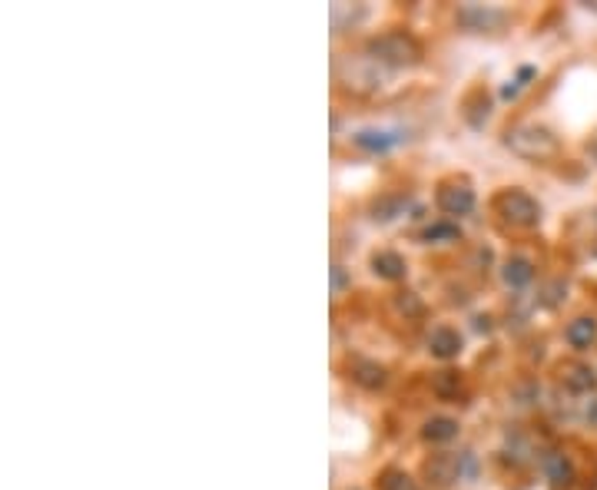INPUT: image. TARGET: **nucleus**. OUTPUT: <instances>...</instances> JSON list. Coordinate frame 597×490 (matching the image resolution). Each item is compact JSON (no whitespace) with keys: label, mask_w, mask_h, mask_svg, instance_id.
<instances>
[{"label":"nucleus","mask_w":597,"mask_h":490,"mask_svg":"<svg viewBox=\"0 0 597 490\" xmlns=\"http://www.w3.org/2000/svg\"><path fill=\"white\" fill-rule=\"evenodd\" d=\"M505 282H508L511 289H524V285H531L534 278V265L528 262V259H521V255H514V259H508L505 262Z\"/></svg>","instance_id":"f8f14e48"},{"label":"nucleus","mask_w":597,"mask_h":490,"mask_svg":"<svg viewBox=\"0 0 597 490\" xmlns=\"http://www.w3.org/2000/svg\"><path fill=\"white\" fill-rule=\"evenodd\" d=\"M458 239H461V229H458L455 222H448V219L432 222L428 229H421V242H458Z\"/></svg>","instance_id":"2eb2a0df"},{"label":"nucleus","mask_w":597,"mask_h":490,"mask_svg":"<svg viewBox=\"0 0 597 490\" xmlns=\"http://www.w3.org/2000/svg\"><path fill=\"white\" fill-rule=\"evenodd\" d=\"M508 20L505 10H495V7H465L461 10V24L471 27V30H498V27Z\"/></svg>","instance_id":"9d476101"},{"label":"nucleus","mask_w":597,"mask_h":490,"mask_svg":"<svg viewBox=\"0 0 597 490\" xmlns=\"http://www.w3.org/2000/svg\"><path fill=\"white\" fill-rule=\"evenodd\" d=\"M455 384H458V371H438V375H435V391H438V394H451Z\"/></svg>","instance_id":"6ab92c4d"},{"label":"nucleus","mask_w":597,"mask_h":490,"mask_svg":"<svg viewBox=\"0 0 597 490\" xmlns=\"http://www.w3.org/2000/svg\"><path fill=\"white\" fill-rule=\"evenodd\" d=\"M349 371H352V381L356 384H362V388H369V391H375V388H381L385 381H388V371L379 365V361H365V358H356L352 365H349Z\"/></svg>","instance_id":"6e6552de"},{"label":"nucleus","mask_w":597,"mask_h":490,"mask_svg":"<svg viewBox=\"0 0 597 490\" xmlns=\"http://www.w3.org/2000/svg\"><path fill=\"white\" fill-rule=\"evenodd\" d=\"M428 352H432L435 358H442V361H451V358L461 354V335H458L455 328L438 325L432 335H428Z\"/></svg>","instance_id":"39448f33"},{"label":"nucleus","mask_w":597,"mask_h":490,"mask_svg":"<svg viewBox=\"0 0 597 490\" xmlns=\"http://www.w3.org/2000/svg\"><path fill=\"white\" fill-rule=\"evenodd\" d=\"M379 490H419V484L408 477L405 470H395L392 467V470H385L379 477Z\"/></svg>","instance_id":"dca6fc26"},{"label":"nucleus","mask_w":597,"mask_h":490,"mask_svg":"<svg viewBox=\"0 0 597 490\" xmlns=\"http://www.w3.org/2000/svg\"><path fill=\"white\" fill-rule=\"evenodd\" d=\"M395 308L405 312V318H421L425 315V302H421L415 291H398L395 295Z\"/></svg>","instance_id":"f3484780"},{"label":"nucleus","mask_w":597,"mask_h":490,"mask_svg":"<svg viewBox=\"0 0 597 490\" xmlns=\"http://www.w3.org/2000/svg\"><path fill=\"white\" fill-rule=\"evenodd\" d=\"M372 272H375L379 278H385V282H402L405 272H408V265H405V259H402L398 252L381 249V252L372 255Z\"/></svg>","instance_id":"0eeeda50"},{"label":"nucleus","mask_w":597,"mask_h":490,"mask_svg":"<svg viewBox=\"0 0 597 490\" xmlns=\"http://www.w3.org/2000/svg\"><path fill=\"white\" fill-rule=\"evenodd\" d=\"M505 146H508L514 156L521 159H534V163H545V159H554L561 152L558 136L545 129L538 123H521V126H511L505 133Z\"/></svg>","instance_id":"f257e3e1"},{"label":"nucleus","mask_w":597,"mask_h":490,"mask_svg":"<svg viewBox=\"0 0 597 490\" xmlns=\"http://www.w3.org/2000/svg\"><path fill=\"white\" fill-rule=\"evenodd\" d=\"M435 202L445 215H468L475 209V189L468 179H445L435 192Z\"/></svg>","instance_id":"20e7f679"},{"label":"nucleus","mask_w":597,"mask_h":490,"mask_svg":"<svg viewBox=\"0 0 597 490\" xmlns=\"http://www.w3.org/2000/svg\"><path fill=\"white\" fill-rule=\"evenodd\" d=\"M428 470H432L435 477H438V484H448V480H458V457H435V464H428Z\"/></svg>","instance_id":"a211bd4d"},{"label":"nucleus","mask_w":597,"mask_h":490,"mask_svg":"<svg viewBox=\"0 0 597 490\" xmlns=\"http://www.w3.org/2000/svg\"><path fill=\"white\" fill-rule=\"evenodd\" d=\"M561 381H564V384H568L571 391L584 394V391L594 388L597 375H594V368L581 365V361H571V365H561Z\"/></svg>","instance_id":"9b49d317"},{"label":"nucleus","mask_w":597,"mask_h":490,"mask_svg":"<svg viewBox=\"0 0 597 490\" xmlns=\"http://www.w3.org/2000/svg\"><path fill=\"white\" fill-rule=\"evenodd\" d=\"M352 143H356L362 152L381 156V152H388L392 146H398V136L388 133V129H358V133H352Z\"/></svg>","instance_id":"423d86ee"},{"label":"nucleus","mask_w":597,"mask_h":490,"mask_svg":"<svg viewBox=\"0 0 597 490\" xmlns=\"http://www.w3.org/2000/svg\"><path fill=\"white\" fill-rule=\"evenodd\" d=\"M369 53H372V60L385 63V66H415L425 57L421 43L412 34H405V30H388L381 37H372Z\"/></svg>","instance_id":"f03ea898"},{"label":"nucleus","mask_w":597,"mask_h":490,"mask_svg":"<svg viewBox=\"0 0 597 490\" xmlns=\"http://www.w3.org/2000/svg\"><path fill=\"white\" fill-rule=\"evenodd\" d=\"M342 289H345V272H342V265H332V291L339 295Z\"/></svg>","instance_id":"aec40b11"},{"label":"nucleus","mask_w":597,"mask_h":490,"mask_svg":"<svg viewBox=\"0 0 597 490\" xmlns=\"http://www.w3.org/2000/svg\"><path fill=\"white\" fill-rule=\"evenodd\" d=\"M421 438L432 440V444H445V440L458 438V421L455 417H432V421H425Z\"/></svg>","instance_id":"ddd939ff"},{"label":"nucleus","mask_w":597,"mask_h":490,"mask_svg":"<svg viewBox=\"0 0 597 490\" xmlns=\"http://www.w3.org/2000/svg\"><path fill=\"white\" fill-rule=\"evenodd\" d=\"M545 467H547V477H551L554 487H568V484H571L574 474H571V464L564 461V454H547Z\"/></svg>","instance_id":"4468645a"},{"label":"nucleus","mask_w":597,"mask_h":490,"mask_svg":"<svg viewBox=\"0 0 597 490\" xmlns=\"http://www.w3.org/2000/svg\"><path fill=\"white\" fill-rule=\"evenodd\" d=\"M495 209L505 222H511V226L531 229V226L541 222V206H538V199L528 196V192H521V189H505V192L495 199Z\"/></svg>","instance_id":"7ed1b4c3"},{"label":"nucleus","mask_w":597,"mask_h":490,"mask_svg":"<svg viewBox=\"0 0 597 490\" xmlns=\"http://www.w3.org/2000/svg\"><path fill=\"white\" fill-rule=\"evenodd\" d=\"M564 341H568L571 348H577V352L591 348V345L597 341V318H587V315L574 318L571 325L564 328Z\"/></svg>","instance_id":"1a4fd4ad"}]
</instances>
